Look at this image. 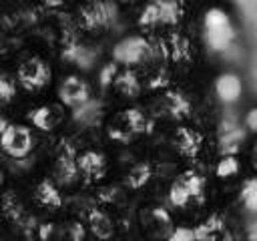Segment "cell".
Wrapping results in <instances>:
<instances>
[{
	"label": "cell",
	"instance_id": "1",
	"mask_svg": "<svg viewBox=\"0 0 257 241\" xmlns=\"http://www.w3.org/2000/svg\"><path fill=\"white\" fill-rule=\"evenodd\" d=\"M0 149L12 159H24L34 149V137L28 127L0 118Z\"/></svg>",
	"mask_w": 257,
	"mask_h": 241
},
{
	"label": "cell",
	"instance_id": "2",
	"mask_svg": "<svg viewBox=\"0 0 257 241\" xmlns=\"http://www.w3.org/2000/svg\"><path fill=\"white\" fill-rule=\"evenodd\" d=\"M205 38L213 50H223L233 40V26L221 8H211L205 14Z\"/></svg>",
	"mask_w": 257,
	"mask_h": 241
},
{
	"label": "cell",
	"instance_id": "3",
	"mask_svg": "<svg viewBox=\"0 0 257 241\" xmlns=\"http://www.w3.org/2000/svg\"><path fill=\"white\" fill-rule=\"evenodd\" d=\"M149 127L151 125H149V120H147V116L141 108H126V110L118 112L116 125H112L108 129V135H110V139L128 143L133 137L145 133Z\"/></svg>",
	"mask_w": 257,
	"mask_h": 241
},
{
	"label": "cell",
	"instance_id": "4",
	"mask_svg": "<svg viewBox=\"0 0 257 241\" xmlns=\"http://www.w3.org/2000/svg\"><path fill=\"white\" fill-rule=\"evenodd\" d=\"M16 78H18L20 86L30 92L42 90L50 82V66L40 56H30L18 66Z\"/></svg>",
	"mask_w": 257,
	"mask_h": 241
},
{
	"label": "cell",
	"instance_id": "5",
	"mask_svg": "<svg viewBox=\"0 0 257 241\" xmlns=\"http://www.w3.org/2000/svg\"><path fill=\"white\" fill-rule=\"evenodd\" d=\"M153 52L155 48L151 46L149 40H145L143 36H128L114 46L112 56L116 62L122 64H143L153 56Z\"/></svg>",
	"mask_w": 257,
	"mask_h": 241
},
{
	"label": "cell",
	"instance_id": "6",
	"mask_svg": "<svg viewBox=\"0 0 257 241\" xmlns=\"http://www.w3.org/2000/svg\"><path fill=\"white\" fill-rule=\"evenodd\" d=\"M116 14V6L110 2H88L80 8V26L84 30L106 28Z\"/></svg>",
	"mask_w": 257,
	"mask_h": 241
},
{
	"label": "cell",
	"instance_id": "7",
	"mask_svg": "<svg viewBox=\"0 0 257 241\" xmlns=\"http://www.w3.org/2000/svg\"><path fill=\"white\" fill-rule=\"evenodd\" d=\"M58 98L62 104L70 108H82L90 100V86L84 78L70 74L66 76L58 86Z\"/></svg>",
	"mask_w": 257,
	"mask_h": 241
},
{
	"label": "cell",
	"instance_id": "8",
	"mask_svg": "<svg viewBox=\"0 0 257 241\" xmlns=\"http://www.w3.org/2000/svg\"><path fill=\"white\" fill-rule=\"evenodd\" d=\"M76 169L86 181H98L106 171V159L98 151H84L76 157Z\"/></svg>",
	"mask_w": 257,
	"mask_h": 241
},
{
	"label": "cell",
	"instance_id": "9",
	"mask_svg": "<svg viewBox=\"0 0 257 241\" xmlns=\"http://www.w3.org/2000/svg\"><path fill=\"white\" fill-rule=\"evenodd\" d=\"M54 177L62 185H70V183L76 181V177H78L76 155H74L70 145H62V149H60V153L54 161Z\"/></svg>",
	"mask_w": 257,
	"mask_h": 241
},
{
	"label": "cell",
	"instance_id": "10",
	"mask_svg": "<svg viewBox=\"0 0 257 241\" xmlns=\"http://www.w3.org/2000/svg\"><path fill=\"white\" fill-rule=\"evenodd\" d=\"M28 118H30L32 127H36L38 131H52L62 123L64 110L60 104H42V106L30 110Z\"/></svg>",
	"mask_w": 257,
	"mask_h": 241
},
{
	"label": "cell",
	"instance_id": "11",
	"mask_svg": "<svg viewBox=\"0 0 257 241\" xmlns=\"http://www.w3.org/2000/svg\"><path fill=\"white\" fill-rule=\"evenodd\" d=\"M173 141H175V147L179 149V153L185 155V157H195L201 151V145H203L201 133H197L193 129H187V127L177 129Z\"/></svg>",
	"mask_w": 257,
	"mask_h": 241
},
{
	"label": "cell",
	"instance_id": "12",
	"mask_svg": "<svg viewBox=\"0 0 257 241\" xmlns=\"http://www.w3.org/2000/svg\"><path fill=\"white\" fill-rule=\"evenodd\" d=\"M34 201L44 209H60L62 207V195L58 187L50 179H42L34 189Z\"/></svg>",
	"mask_w": 257,
	"mask_h": 241
},
{
	"label": "cell",
	"instance_id": "13",
	"mask_svg": "<svg viewBox=\"0 0 257 241\" xmlns=\"http://www.w3.org/2000/svg\"><path fill=\"white\" fill-rule=\"evenodd\" d=\"M243 86H241V78L233 72H225L221 76H217L215 80V92L223 102H233L239 98Z\"/></svg>",
	"mask_w": 257,
	"mask_h": 241
},
{
	"label": "cell",
	"instance_id": "14",
	"mask_svg": "<svg viewBox=\"0 0 257 241\" xmlns=\"http://www.w3.org/2000/svg\"><path fill=\"white\" fill-rule=\"evenodd\" d=\"M143 223L147 225V229L155 231L157 235H165L169 237L173 233V221L169 217V213L161 207L155 209H147V213L143 215Z\"/></svg>",
	"mask_w": 257,
	"mask_h": 241
},
{
	"label": "cell",
	"instance_id": "15",
	"mask_svg": "<svg viewBox=\"0 0 257 241\" xmlns=\"http://www.w3.org/2000/svg\"><path fill=\"white\" fill-rule=\"evenodd\" d=\"M161 110L167 112L173 118H183V116H187L191 112V102L181 92L171 90L161 98Z\"/></svg>",
	"mask_w": 257,
	"mask_h": 241
},
{
	"label": "cell",
	"instance_id": "16",
	"mask_svg": "<svg viewBox=\"0 0 257 241\" xmlns=\"http://www.w3.org/2000/svg\"><path fill=\"white\" fill-rule=\"evenodd\" d=\"M112 84L124 96H131L133 98V96H139L141 94V80H139L137 72L131 70V68H124L122 72H116Z\"/></svg>",
	"mask_w": 257,
	"mask_h": 241
},
{
	"label": "cell",
	"instance_id": "17",
	"mask_svg": "<svg viewBox=\"0 0 257 241\" xmlns=\"http://www.w3.org/2000/svg\"><path fill=\"white\" fill-rule=\"evenodd\" d=\"M88 227L98 239H108L114 233V225H112L110 217L100 209H90L88 211Z\"/></svg>",
	"mask_w": 257,
	"mask_h": 241
},
{
	"label": "cell",
	"instance_id": "18",
	"mask_svg": "<svg viewBox=\"0 0 257 241\" xmlns=\"http://www.w3.org/2000/svg\"><path fill=\"white\" fill-rule=\"evenodd\" d=\"M2 211H4V215L12 223H22L24 221V209H22L20 201L16 199V193L14 191H6L2 195Z\"/></svg>",
	"mask_w": 257,
	"mask_h": 241
},
{
	"label": "cell",
	"instance_id": "19",
	"mask_svg": "<svg viewBox=\"0 0 257 241\" xmlns=\"http://www.w3.org/2000/svg\"><path fill=\"white\" fill-rule=\"evenodd\" d=\"M169 201H171L173 207H179V209H183L189 203H193V197H191V193H189V189H187V185L183 183L181 177L171 185V189H169Z\"/></svg>",
	"mask_w": 257,
	"mask_h": 241
},
{
	"label": "cell",
	"instance_id": "20",
	"mask_svg": "<svg viewBox=\"0 0 257 241\" xmlns=\"http://www.w3.org/2000/svg\"><path fill=\"white\" fill-rule=\"evenodd\" d=\"M181 179H183V183L187 185V189H189L193 201L201 203V201H203V193H205V181H203V177H201L199 173H195V171H187V173L181 175Z\"/></svg>",
	"mask_w": 257,
	"mask_h": 241
},
{
	"label": "cell",
	"instance_id": "21",
	"mask_svg": "<svg viewBox=\"0 0 257 241\" xmlns=\"http://www.w3.org/2000/svg\"><path fill=\"white\" fill-rule=\"evenodd\" d=\"M149 179H151V165L139 163V165H135V167L128 171V175H126V185H128L131 189H141Z\"/></svg>",
	"mask_w": 257,
	"mask_h": 241
},
{
	"label": "cell",
	"instance_id": "22",
	"mask_svg": "<svg viewBox=\"0 0 257 241\" xmlns=\"http://www.w3.org/2000/svg\"><path fill=\"white\" fill-rule=\"evenodd\" d=\"M165 52H169L171 50V56L173 58H185L187 56V52H189V42H187V38L185 36H181V34H171L169 38H167V42H165Z\"/></svg>",
	"mask_w": 257,
	"mask_h": 241
},
{
	"label": "cell",
	"instance_id": "23",
	"mask_svg": "<svg viewBox=\"0 0 257 241\" xmlns=\"http://www.w3.org/2000/svg\"><path fill=\"white\" fill-rule=\"evenodd\" d=\"M241 199H243V205L257 213V179H247L243 183V189H241Z\"/></svg>",
	"mask_w": 257,
	"mask_h": 241
},
{
	"label": "cell",
	"instance_id": "24",
	"mask_svg": "<svg viewBox=\"0 0 257 241\" xmlns=\"http://www.w3.org/2000/svg\"><path fill=\"white\" fill-rule=\"evenodd\" d=\"M215 173H217V177H221V179H229V177H233V175L239 173V161H237L233 155H225V157L217 163Z\"/></svg>",
	"mask_w": 257,
	"mask_h": 241
},
{
	"label": "cell",
	"instance_id": "25",
	"mask_svg": "<svg viewBox=\"0 0 257 241\" xmlns=\"http://www.w3.org/2000/svg\"><path fill=\"white\" fill-rule=\"evenodd\" d=\"M16 94V80L10 74H0V102H10Z\"/></svg>",
	"mask_w": 257,
	"mask_h": 241
},
{
	"label": "cell",
	"instance_id": "26",
	"mask_svg": "<svg viewBox=\"0 0 257 241\" xmlns=\"http://www.w3.org/2000/svg\"><path fill=\"white\" fill-rule=\"evenodd\" d=\"M114 76H116V64H104V66L100 68L98 80H100L102 86H108V84H112Z\"/></svg>",
	"mask_w": 257,
	"mask_h": 241
},
{
	"label": "cell",
	"instance_id": "27",
	"mask_svg": "<svg viewBox=\"0 0 257 241\" xmlns=\"http://www.w3.org/2000/svg\"><path fill=\"white\" fill-rule=\"evenodd\" d=\"M169 241H195V231L193 229H185V227H177L169 235Z\"/></svg>",
	"mask_w": 257,
	"mask_h": 241
},
{
	"label": "cell",
	"instance_id": "28",
	"mask_svg": "<svg viewBox=\"0 0 257 241\" xmlns=\"http://www.w3.org/2000/svg\"><path fill=\"white\" fill-rule=\"evenodd\" d=\"M66 235H68L70 241H80L84 237V227L80 223H70L66 227Z\"/></svg>",
	"mask_w": 257,
	"mask_h": 241
},
{
	"label": "cell",
	"instance_id": "29",
	"mask_svg": "<svg viewBox=\"0 0 257 241\" xmlns=\"http://www.w3.org/2000/svg\"><path fill=\"white\" fill-rule=\"evenodd\" d=\"M245 125H247L249 131H255V133H257V108H251V110L247 112V116H245Z\"/></svg>",
	"mask_w": 257,
	"mask_h": 241
},
{
	"label": "cell",
	"instance_id": "30",
	"mask_svg": "<svg viewBox=\"0 0 257 241\" xmlns=\"http://www.w3.org/2000/svg\"><path fill=\"white\" fill-rule=\"evenodd\" d=\"M253 167L257 169V141H255V157H253Z\"/></svg>",
	"mask_w": 257,
	"mask_h": 241
},
{
	"label": "cell",
	"instance_id": "31",
	"mask_svg": "<svg viewBox=\"0 0 257 241\" xmlns=\"http://www.w3.org/2000/svg\"><path fill=\"white\" fill-rule=\"evenodd\" d=\"M4 46H6V44H4V36L0 34V52H4Z\"/></svg>",
	"mask_w": 257,
	"mask_h": 241
},
{
	"label": "cell",
	"instance_id": "32",
	"mask_svg": "<svg viewBox=\"0 0 257 241\" xmlns=\"http://www.w3.org/2000/svg\"><path fill=\"white\" fill-rule=\"evenodd\" d=\"M2 181H4V175H2V171H0V185H2Z\"/></svg>",
	"mask_w": 257,
	"mask_h": 241
}]
</instances>
